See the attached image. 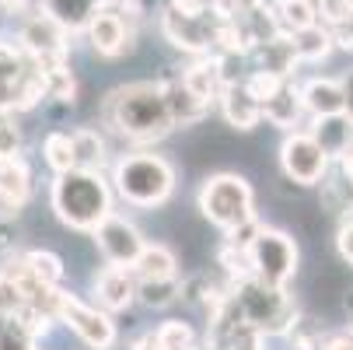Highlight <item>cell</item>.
Instances as JSON below:
<instances>
[{
  "instance_id": "484cf974",
  "label": "cell",
  "mask_w": 353,
  "mask_h": 350,
  "mask_svg": "<svg viewBox=\"0 0 353 350\" xmlns=\"http://www.w3.org/2000/svg\"><path fill=\"white\" fill-rule=\"evenodd\" d=\"M290 39H294V49H297V60H301V64H322V60L332 53V46H336V42H332V32H329L322 21L294 32Z\"/></svg>"
},
{
  "instance_id": "7a4b0ae2",
  "label": "cell",
  "mask_w": 353,
  "mask_h": 350,
  "mask_svg": "<svg viewBox=\"0 0 353 350\" xmlns=\"http://www.w3.org/2000/svg\"><path fill=\"white\" fill-rule=\"evenodd\" d=\"M49 204L53 214L74 228V231H94L109 214H112V189L102 179V172L88 168H67L53 179L49 189Z\"/></svg>"
},
{
  "instance_id": "f35d334b",
  "label": "cell",
  "mask_w": 353,
  "mask_h": 350,
  "mask_svg": "<svg viewBox=\"0 0 353 350\" xmlns=\"http://www.w3.org/2000/svg\"><path fill=\"white\" fill-rule=\"evenodd\" d=\"M336 249H339V256L353 266V221H346V224L339 228V235H336Z\"/></svg>"
},
{
  "instance_id": "7c38bea8",
  "label": "cell",
  "mask_w": 353,
  "mask_h": 350,
  "mask_svg": "<svg viewBox=\"0 0 353 350\" xmlns=\"http://www.w3.org/2000/svg\"><path fill=\"white\" fill-rule=\"evenodd\" d=\"M94 245H98V253L105 256L109 266H133L137 253L143 249V235L133 221L119 217V214H109L102 224H98L94 231Z\"/></svg>"
},
{
  "instance_id": "836d02e7",
  "label": "cell",
  "mask_w": 353,
  "mask_h": 350,
  "mask_svg": "<svg viewBox=\"0 0 353 350\" xmlns=\"http://www.w3.org/2000/svg\"><path fill=\"white\" fill-rule=\"evenodd\" d=\"M25 312V294L14 284L8 270H0V315H21Z\"/></svg>"
},
{
  "instance_id": "603a6c76",
  "label": "cell",
  "mask_w": 353,
  "mask_h": 350,
  "mask_svg": "<svg viewBox=\"0 0 353 350\" xmlns=\"http://www.w3.org/2000/svg\"><path fill=\"white\" fill-rule=\"evenodd\" d=\"M329 158H339L346 147H353V119L346 113H336V116H319L315 126L308 130Z\"/></svg>"
},
{
  "instance_id": "5bb4252c",
  "label": "cell",
  "mask_w": 353,
  "mask_h": 350,
  "mask_svg": "<svg viewBox=\"0 0 353 350\" xmlns=\"http://www.w3.org/2000/svg\"><path fill=\"white\" fill-rule=\"evenodd\" d=\"M32 196V168L21 155L0 158V214H18Z\"/></svg>"
},
{
  "instance_id": "277c9868",
  "label": "cell",
  "mask_w": 353,
  "mask_h": 350,
  "mask_svg": "<svg viewBox=\"0 0 353 350\" xmlns=\"http://www.w3.org/2000/svg\"><path fill=\"white\" fill-rule=\"evenodd\" d=\"M231 305L238 319L252 326L259 336H283L297 319V305L287 298V291L263 284L256 277L231 280Z\"/></svg>"
},
{
  "instance_id": "d6a6232c",
  "label": "cell",
  "mask_w": 353,
  "mask_h": 350,
  "mask_svg": "<svg viewBox=\"0 0 353 350\" xmlns=\"http://www.w3.org/2000/svg\"><path fill=\"white\" fill-rule=\"evenodd\" d=\"M154 336H158V347L161 350H189L192 347V329H189V322H182V319H168V322H161L158 329H154Z\"/></svg>"
},
{
  "instance_id": "ba28073f",
  "label": "cell",
  "mask_w": 353,
  "mask_h": 350,
  "mask_svg": "<svg viewBox=\"0 0 353 350\" xmlns=\"http://www.w3.org/2000/svg\"><path fill=\"white\" fill-rule=\"evenodd\" d=\"M57 322H67L91 350H112L119 333H116V322L109 319L105 309H94V305H84L81 298H74L70 291H57Z\"/></svg>"
},
{
  "instance_id": "74e56055",
  "label": "cell",
  "mask_w": 353,
  "mask_h": 350,
  "mask_svg": "<svg viewBox=\"0 0 353 350\" xmlns=\"http://www.w3.org/2000/svg\"><path fill=\"white\" fill-rule=\"evenodd\" d=\"M18 238H21V231L11 221V214H0V256H11L18 249Z\"/></svg>"
},
{
  "instance_id": "2e32d148",
  "label": "cell",
  "mask_w": 353,
  "mask_h": 350,
  "mask_svg": "<svg viewBox=\"0 0 353 350\" xmlns=\"http://www.w3.org/2000/svg\"><path fill=\"white\" fill-rule=\"evenodd\" d=\"M94 294L105 312H123L137 302V273L130 266H105L94 277Z\"/></svg>"
},
{
  "instance_id": "4dcf8cb0",
  "label": "cell",
  "mask_w": 353,
  "mask_h": 350,
  "mask_svg": "<svg viewBox=\"0 0 353 350\" xmlns=\"http://www.w3.org/2000/svg\"><path fill=\"white\" fill-rule=\"evenodd\" d=\"M42 77H46V98H57V102H74L77 95V81L70 74L67 64H57V67H39Z\"/></svg>"
},
{
  "instance_id": "d6986e66",
  "label": "cell",
  "mask_w": 353,
  "mask_h": 350,
  "mask_svg": "<svg viewBox=\"0 0 353 350\" xmlns=\"http://www.w3.org/2000/svg\"><path fill=\"white\" fill-rule=\"evenodd\" d=\"M158 84H161V91H165V102H168V113H172L175 126H192V123H199V119L210 113V102L196 98V95L182 84L179 74H168V77H161Z\"/></svg>"
},
{
  "instance_id": "9c48e42d",
  "label": "cell",
  "mask_w": 353,
  "mask_h": 350,
  "mask_svg": "<svg viewBox=\"0 0 353 350\" xmlns=\"http://www.w3.org/2000/svg\"><path fill=\"white\" fill-rule=\"evenodd\" d=\"M329 155L308 130H290L283 147H280V168L290 182L297 186H319L329 172Z\"/></svg>"
},
{
  "instance_id": "60d3db41",
  "label": "cell",
  "mask_w": 353,
  "mask_h": 350,
  "mask_svg": "<svg viewBox=\"0 0 353 350\" xmlns=\"http://www.w3.org/2000/svg\"><path fill=\"white\" fill-rule=\"evenodd\" d=\"M319 350H353V336H346V333L322 336V347H319Z\"/></svg>"
},
{
  "instance_id": "ac0fdd59",
  "label": "cell",
  "mask_w": 353,
  "mask_h": 350,
  "mask_svg": "<svg viewBox=\"0 0 353 350\" xmlns=\"http://www.w3.org/2000/svg\"><path fill=\"white\" fill-rule=\"evenodd\" d=\"M263 119L273 123L276 130H297L301 119H305V102H301V88L287 77L266 102H263Z\"/></svg>"
},
{
  "instance_id": "7bdbcfd3",
  "label": "cell",
  "mask_w": 353,
  "mask_h": 350,
  "mask_svg": "<svg viewBox=\"0 0 353 350\" xmlns=\"http://www.w3.org/2000/svg\"><path fill=\"white\" fill-rule=\"evenodd\" d=\"M339 168H343V179H346V186L353 193V147H346V151L339 155Z\"/></svg>"
},
{
  "instance_id": "4316f807",
  "label": "cell",
  "mask_w": 353,
  "mask_h": 350,
  "mask_svg": "<svg viewBox=\"0 0 353 350\" xmlns=\"http://www.w3.org/2000/svg\"><path fill=\"white\" fill-rule=\"evenodd\" d=\"M273 18H276L280 32L294 35L301 28L315 25L319 11H315V0H273Z\"/></svg>"
},
{
  "instance_id": "8d00e7d4",
  "label": "cell",
  "mask_w": 353,
  "mask_h": 350,
  "mask_svg": "<svg viewBox=\"0 0 353 350\" xmlns=\"http://www.w3.org/2000/svg\"><path fill=\"white\" fill-rule=\"evenodd\" d=\"M245 81V88L252 91V98H259V102H266V98L287 81V77H276V74H270V70H252L248 77H241Z\"/></svg>"
},
{
  "instance_id": "8fae6325",
  "label": "cell",
  "mask_w": 353,
  "mask_h": 350,
  "mask_svg": "<svg viewBox=\"0 0 353 350\" xmlns=\"http://www.w3.org/2000/svg\"><path fill=\"white\" fill-rule=\"evenodd\" d=\"M217 21L221 14L210 8V11H199V14H182L175 8H165L161 14V32L165 39L182 49V53H192V57H207L214 53V32H217Z\"/></svg>"
},
{
  "instance_id": "ab89813d",
  "label": "cell",
  "mask_w": 353,
  "mask_h": 350,
  "mask_svg": "<svg viewBox=\"0 0 353 350\" xmlns=\"http://www.w3.org/2000/svg\"><path fill=\"white\" fill-rule=\"evenodd\" d=\"M214 4H217V0H172L168 8H175L182 14H199V11H210Z\"/></svg>"
},
{
  "instance_id": "7402d4cb",
  "label": "cell",
  "mask_w": 353,
  "mask_h": 350,
  "mask_svg": "<svg viewBox=\"0 0 353 350\" xmlns=\"http://www.w3.org/2000/svg\"><path fill=\"white\" fill-rule=\"evenodd\" d=\"M39 11H46L74 35V32H84V25L102 11V0H39Z\"/></svg>"
},
{
  "instance_id": "ffe728a7",
  "label": "cell",
  "mask_w": 353,
  "mask_h": 350,
  "mask_svg": "<svg viewBox=\"0 0 353 350\" xmlns=\"http://www.w3.org/2000/svg\"><path fill=\"white\" fill-rule=\"evenodd\" d=\"M182 84L196 95V98H203V102H217V95L224 88V74H221V57L217 53H207V57H196L185 70H179Z\"/></svg>"
},
{
  "instance_id": "cb8c5ba5",
  "label": "cell",
  "mask_w": 353,
  "mask_h": 350,
  "mask_svg": "<svg viewBox=\"0 0 353 350\" xmlns=\"http://www.w3.org/2000/svg\"><path fill=\"white\" fill-rule=\"evenodd\" d=\"M130 270L137 273V280H165V277H179V260L168 245H147L143 242V249L137 253Z\"/></svg>"
},
{
  "instance_id": "f546056e",
  "label": "cell",
  "mask_w": 353,
  "mask_h": 350,
  "mask_svg": "<svg viewBox=\"0 0 353 350\" xmlns=\"http://www.w3.org/2000/svg\"><path fill=\"white\" fill-rule=\"evenodd\" d=\"M42 155H46V165L53 168L57 175L67 172V168H74V140H70V133L53 130V133L42 140Z\"/></svg>"
},
{
  "instance_id": "44dd1931",
  "label": "cell",
  "mask_w": 353,
  "mask_h": 350,
  "mask_svg": "<svg viewBox=\"0 0 353 350\" xmlns=\"http://www.w3.org/2000/svg\"><path fill=\"white\" fill-rule=\"evenodd\" d=\"M301 102H305V113H308L312 119L346 113V106H343V88H339V81H332V77H312V81H305V84H301Z\"/></svg>"
},
{
  "instance_id": "f6af8a7d",
  "label": "cell",
  "mask_w": 353,
  "mask_h": 350,
  "mask_svg": "<svg viewBox=\"0 0 353 350\" xmlns=\"http://www.w3.org/2000/svg\"><path fill=\"white\" fill-rule=\"evenodd\" d=\"M0 8H4V11H21L25 0H0Z\"/></svg>"
},
{
  "instance_id": "3957f363",
  "label": "cell",
  "mask_w": 353,
  "mask_h": 350,
  "mask_svg": "<svg viewBox=\"0 0 353 350\" xmlns=\"http://www.w3.org/2000/svg\"><path fill=\"white\" fill-rule=\"evenodd\" d=\"M112 186L130 207H161L175 193V168L154 151H133L112 165Z\"/></svg>"
},
{
  "instance_id": "30bf717a",
  "label": "cell",
  "mask_w": 353,
  "mask_h": 350,
  "mask_svg": "<svg viewBox=\"0 0 353 350\" xmlns=\"http://www.w3.org/2000/svg\"><path fill=\"white\" fill-rule=\"evenodd\" d=\"M18 49L39 64V67H57V64H67V53H70V32L53 21L46 11L25 18L21 32H18Z\"/></svg>"
},
{
  "instance_id": "d4e9b609",
  "label": "cell",
  "mask_w": 353,
  "mask_h": 350,
  "mask_svg": "<svg viewBox=\"0 0 353 350\" xmlns=\"http://www.w3.org/2000/svg\"><path fill=\"white\" fill-rule=\"evenodd\" d=\"M74 140V168H88V172H102L105 162H109V151H105V140L94 126H81L70 133Z\"/></svg>"
},
{
  "instance_id": "5b68a950",
  "label": "cell",
  "mask_w": 353,
  "mask_h": 350,
  "mask_svg": "<svg viewBox=\"0 0 353 350\" xmlns=\"http://www.w3.org/2000/svg\"><path fill=\"white\" fill-rule=\"evenodd\" d=\"M196 204H199V214H203L214 228H221L224 235L256 217V196H252V186L234 172L210 175L203 186H199Z\"/></svg>"
},
{
  "instance_id": "8992f818",
  "label": "cell",
  "mask_w": 353,
  "mask_h": 350,
  "mask_svg": "<svg viewBox=\"0 0 353 350\" xmlns=\"http://www.w3.org/2000/svg\"><path fill=\"white\" fill-rule=\"evenodd\" d=\"M46 98V77L39 64L18 46L0 42V109L25 113Z\"/></svg>"
},
{
  "instance_id": "e575fe53",
  "label": "cell",
  "mask_w": 353,
  "mask_h": 350,
  "mask_svg": "<svg viewBox=\"0 0 353 350\" xmlns=\"http://www.w3.org/2000/svg\"><path fill=\"white\" fill-rule=\"evenodd\" d=\"M315 11L325 28H336L346 18H353V0H315Z\"/></svg>"
},
{
  "instance_id": "9a60e30c",
  "label": "cell",
  "mask_w": 353,
  "mask_h": 350,
  "mask_svg": "<svg viewBox=\"0 0 353 350\" xmlns=\"http://www.w3.org/2000/svg\"><path fill=\"white\" fill-rule=\"evenodd\" d=\"M217 106H221L228 126H234V130H256L259 119H263V102H259V98H252L245 81L224 84L221 95H217Z\"/></svg>"
},
{
  "instance_id": "d590c367",
  "label": "cell",
  "mask_w": 353,
  "mask_h": 350,
  "mask_svg": "<svg viewBox=\"0 0 353 350\" xmlns=\"http://www.w3.org/2000/svg\"><path fill=\"white\" fill-rule=\"evenodd\" d=\"M18 147H21V130L14 123V113L0 109V158L18 155Z\"/></svg>"
},
{
  "instance_id": "1f68e13d",
  "label": "cell",
  "mask_w": 353,
  "mask_h": 350,
  "mask_svg": "<svg viewBox=\"0 0 353 350\" xmlns=\"http://www.w3.org/2000/svg\"><path fill=\"white\" fill-rule=\"evenodd\" d=\"M35 333L21 322V315H8L0 322V350H35Z\"/></svg>"
},
{
  "instance_id": "4fadbf2b",
  "label": "cell",
  "mask_w": 353,
  "mask_h": 350,
  "mask_svg": "<svg viewBox=\"0 0 353 350\" xmlns=\"http://www.w3.org/2000/svg\"><path fill=\"white\" fill-rule=\"evenodd\" d=\"M84 35L91 42V49L98 57H123L130 53V46H133V25H126V14L112 11V8H102L88 25H84Z\"/></svg>"
},
{
  "instance_id": "ee69618b",
  "label": "cell",
  "mask_w": 353,
  "mask_h": 350,
  "mask_svg": "<svg viewBox=\"0 0 353 350\" xmlns=\"http://www.w3.org/2000/svg\"><path fill=\"white\" fill-rule=\"evenodd\" d=\"M130 350H161V347H158V336H154V333H143L140 340H133Z\"/></svg>"
},
{
  "instance_id": "f1b7e54d",
  "label": "cell",
  "mask_w": 353,
  "mask_h": 350,
  "mask_svg": "<svg viewBox=\"0 0 353 350\" xmlns=\"http://www.w3.org/2000/svg\"><path fill=\"white\" fill-rule=\"evenodd\" d=\"M21 266H28L39 280H46V284H53V287H60V280H63V260L57 256V253H49V249H28V253L18 260Z\"/></svg>"
},
{
  "instance_id": "bcb514c9",
  "label": "cell",
  "mask_w": 353,
  "mask_h": 350,
  "mask_svg": "<svg viewBox=\"0 0 353 350\" xmlns=\"http://www.w3.org/2000/svg\"><path fill=\"white\" fill-rule=\"evenodd\" d=\"M189 350H196V347H189Z\"/></svg>"
},
{
  "instance_id": "7dc6e473",
  "label": "cell",
  "mask_w": 353,
  "mask_h": 350,
  "mask_svg": "<svg viewBox=\"0 0 353 350\" xmlns=\"http://www.w3.org/2000/svg\"><path fill=\"white\" fill-rule=\"evenodd\" d=\"M259 350H263V347H259Z\"/></svg>"
},
{
  "instance_id": "e0dca14e",
  "label": "cell",
  "mask_w": 353,
  "mask_h": 350,
  "mask_svg": "<svg viewBox=\"0 0 353 350\" xmlns=\"http://www.w3.org/2000/svg\"><path fill=\"white\" fill-rule=\"evenodd\" d=\"M248 53L256 57V70H270L276 77H290L297 70V64H301L297 60V49H294V39L287 32H276V35L256 42Z\"/></svg>"
},
{
  "instance_id": "52a82bcc",
  "label": "cell",
  "mask_w": 353,
  "mask_h": 350,
  "mask_svg": "<svg viewBox=\"0 0 353 350\" xmlns=\"http://www.w3.org/2000/svg\"><path fill=\"white\" fill-rule=\"evenodd\" d=\"M245 256H248V273L273 287H283L297 270V245L280 228L259 224V231L245 245Z\"/></svg>"
},
{
  "instance_id": "83f0119b",
  "label": "cell",
  "mask_w": 353,
  "mask_h": 350,
  "mask_svg": "<svg viewBox=\"0 0 353 350\" xmlns=\"http://www.w3.org/2000/svg\"><path fill=\"white\" fill-rule=\"evenodd\" d=\"M137 302L147 305V309H168L172 302H179V277L137 280Z\"/></svg>"
},
{
  "instance_id": "b9f144b4",
  "label": "cell",
  "mask_w": 353,
  "mask_h": 350,
  "mask_svg": "<svg viewBox=\"0 0 353 350\" xmlns=\"http://www.w3.org/2000/svg\"><path fill=\"white\" fill-rule=\"evenodd\" d=\"M339 88H343V106H346V116L353 119V70H346L339 77Z\"/></svg>"
},
{
  "instance_id": "6da1fadb",
  "label": "cell",
  "mask_w": 353,
  "mask_h": 350,
  "mask_svg": "<svg viewBox=\"0 0 353 350\" xmlns=\"http://www.w3.org/2000/svg\"><path fill=\"white\" fill-rule=\"evenodd\" d=\"M105 126H112L119 137L137 140V144H150V140H161L175 130V119L168 113L165 102V91L158 81H133L116 88L105 98V109H102Z\"/></svg>"
}]
</instances>
